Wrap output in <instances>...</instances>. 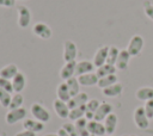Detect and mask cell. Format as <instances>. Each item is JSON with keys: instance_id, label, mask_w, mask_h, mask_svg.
I'll return each instance as SVG.
<instances>
[{"instance_id": "cell-30", "label": "cell", "mask_w": 153, "mask_h": 136, "mask_svg": "<svg viewBox=\"0 0 153 136\" xmlns=\"http://www.w3.org/2000/svg\"><path fill=\"white\" fill-rule=\"evenodd\" d=\"M118 54H120V49H118L116 45H110V47H109V51H108L106 63H110V64H114V66H115Z\"/></svg>"}, {"instance_id": "cell-16", "label": "cell", "mask_w": 153, "mask_h": 136, "mask_svg": "<svg viewBox=\"0 0 153 136\" xmlns=\"http://www.w3.org/2000/svg\"><path fill=\"white\" fill-rule=\"evenodd\" d=\"M87 130L91 135H94V136H104L106 134L105 131V128H104V124L102 122H98V120H88L87 123Z\"/></svg>"}, {"instance_id": "cell-12", "label": "cell", "mask_w": 153, "mask_h": 136, "mask_svg": "<svg viewBox=\"0 0 153 136\" xmlns=\"http://www.w3.org/2000/svg\"><path fill=\"white\" fill-rule=\"evenodd\" d=\"M88 94L86 93V92H80V93H78L76 95H74V97H72L68 101H67V105H68V107H69V110H72V109H75V107H79V106H82V105H85L87 101H88Z\"/></svg>"}, {"instance_id": "cell-36", "label": "cell", "mask_w": 153, "mask_h": 136, "mask_svg": "<svg viewBox=\"0 0 153 136\" xmlns=\"http://www.w3.org/2000/svg\"><path fill=\"white\" fill-rule=\"evenodd\" d=\"M143 109H145V112H146L147 117H148L149 119H152V118H153V99L145 101Z\"/></svg>"}, {"instance_id": "cell-2", "label": "cell", "mask_w": 153, "mask_h": 136, "mask_svg": "<svg viewBox=\"0 0 153 136\" xmlns=\"http://www.w3.org/2000/svg\"><path fill=\"white\" fill-rule=\"evenodd\" d=\"M30 112H31V115L33 116L35 119H37V120H39V122H42L44 124L50 120L49 111L43 105H41L39 103H33L31 105V107H30Z\"/></svg>"}, {"instance_id": "cell-23", "label": "cell", "mask_w": 153, "mask_h": 136, "mask_svg": "<svg viewBox=\"0 0 153 136\" xmlns=\"http://www.w3.org/2000/svg\"><path fill=\"white\" fill-rule=\"evenodd\" d=\"M56 95H57V99H60V100H62V101H66V103L72 98L66 81L59 84V86H57V88H56Z\"/></svg>"}, {"instance_id": "cell-29", "label": "cell", "mask_w": 153, "mask_h": 136, "mask_svg": "<svg viewBox=\"0 0 153 136\" xmlns=\"http://www.w3.org/2000/svg\"><path fill=\"white\" fill-rule=\"evenodd\" d=\"M23 104H24V95L22 93H14V94H12L8 109L10 110L19 109V107H23Z\"/></svg>"}, {"instance_id": "cell-10", "label": "cell", "mask_w": 153, "mask_h": 136, "mask_svg": "<svg viewBox=\"0 0 153 136\" xmlns=\"http://www.w3.org/2000/svg\"><path fill=\"white\" fill-rule=\"evenodd\" d=\"M75 66H76V61L75 60L74 61H69V62H65V64L60 69V78L62 80L67 81L72 76H75Z\"/></svg>"}, {"instance_id": "cell-28", "label": "cell", "mask_w": 153, "mask_h": 136, "mask_svg": "<svg viewBox=\"0 0 153 136\" xmlns=\"http://www.w3.org/2000/svg\"><path fill=\"white\" fill-rule=\"evenodd\" d=\"M85 112H86V104L82 105V106H79V107H75V109H72L69 111V115H68V119H71L72 122H75L80 118H82L85 116Z\"/></svg>"}, {"instance_id": "cell-31", "label": "cell", "mask_w": 153, "mask_h": 136, "mask_svg": "<svg viewBox=\"0 0 153 136\" xmlns=\"http://www.w3.org/2000/svg\"><path fill=\"white\" fill-rule=\"evenodd\" d=\"M11 98H12V93L0 88V105L2 107H8L10 106Z\"/></svg>"}, {"instance_id": "cell-39", "label": "cell", "mask_w": 153, "mask_h": 136, "mask_svg": "<svg viewBox=\"0 0 153 136\" xmlns=\"http://www.w3.org/2000/svg\"><path fill=\"white\" fill-rule=\"evenodd\" d=\"M57 135H59V136H69V135L67 134V131H66L63 128H60V129L57 130Z\"/></svg>"}, {"instance_id": "cell-20", "label": "cell", "mask_w": 153, "mask_h": 136, "mask_svg": "<svg viewBox=\"0 0 153 136\" xmlns=\"http://www.w3.org/2000/svg\"><path fill=\"white\" fill-rule=\"evenodd\" d=\"M18 72H19L18 66L14 64V63H10V64H7V66H5L0 69V76L5 78L7 80H12L18 74Z\"/></svg>"}, {"instance_id": "cell-25", "label": "cell", "mask_w": 153, "mask_h": 136, "mask_svg": "<svg viewBox=\"0 0 153 136\" xmlns=\"http://www.w3.org/2000/svg\"><path fill=\"white\" fill-rule=\"evenodd\" d=\"M116 82H118L117 75L116 74H111V75H106V76H103V78H99L97 86L99 88L104 89V88H106V87H109V86H111V85H114Z\"/></svg>"}, {"instance_id": "cell-43", "label": "cell", "mask_w": 153, "mask_h": 136, "mask_svg": "<svg viewBox=\"0 0 153 136\" xmlns=\"http://www.w3.org/2000/svg\"><path fill=\"white\" fill-rule=\"evenodd\" d=\"M109 136H115V135H109Z\"/></svg>"}, {"instance_id": "cell-9", "label": "cell", "mask_w": 153, "mask_h": 136, "mask_svg": "<svg viewBox=\"0 0 153 136\" xmlns=\"http://www.w3.org/2000/svg\"><path fill=\"white\" fill-rule=\"evenodd\" d=\"M108 51H109V47L108 45H103L100 48H98V50L96 51L94 56H93V64L96 68L103 66L106 63V58H108Z\"/></svg>"}, {"instance_id": "cell-26", "label": "cell", "mask_w": 153, "mask_h": 136, "mask_svg": "<svg viewBox=\"0 0 153 136\" xmlns=\"http://www.w3.org/2000/svg\"><path fill=\"white\" fill-rule=\"evenodd\" d=\"M67 86H68V89H69V93H71V97H74L78 93H80V84H79V80L76 76H72L71 79H68L66 81Z\"/></svg>"}, {"instance_id": "cell-42", "label": "cell", "mask_w": 153, "mask_h": 136, "mask_svg": "<svg viewBox=\"0 0 153 136\" xmlns=\"http://www.w3.org/2000/svg\"><path fill=\"white\" fill-rule=\"evenodd\" d=\"M130 136H137V135H130Z\"/></svg>"}, {"instance_id": "cell-22", "label": "cell", "mask_w": 153, "mask_h": 136, "mask_svg": "<svg viewBox=\"0 0 153 136\" xmlns=\"http://www.w3.org/2000/svg\"><path fill=\"white\" fill-rule=\"evenodd\" d=\"M135 97L141 101H147L153 99V87H140L135 92Z\"/></svg>"}, {"instance_id": "cell-8", "label": "cell", "mask_w": 153, "mask_h": 136, "mask_svg": "<svg viewBox=\"0 0 153 136\" xmlns=\"http://www.w3.org/2000/svg\"><path fill=\"white\" fill-rule=\"evenodd\" d=\"M53 106H54V111H55V113L57 115L59 118H61V119L68 118V115H69L71 110H69L66 101H62L60 99H55L53 101Z\"/></svg>"}, {"instance_id": "cell-11", "label": "cell", "mask_w": 153, "mask_h": 136, "mask_svg": "<svg viewBox=\"0 0 153 136\" xmlns=\"http://www.w3.org/2000/svg\"><path fill=\"white\" fill-rule=\"evenodd\" d=\"M130 54L128 52L127 49H121L120 50V54L117 56V60H116V68L117 70H126L129 66V61H130Z\"/></svg>"}, {"instance_id": "cell-24", "label": "cell", "mask_w": 153, "mask_h": 136, "mask_svg": "<svg viewBox=\"0 0 153 136\" xmlns=\"http://www.w3.org/2000/svg\"><path fill=\"white\" fill-rule=\"evenodd\" d=\"M117 72V68L116 66L114 64H110V63H105L100 67L97 68L96 70V74L98 78H103V76H106V75H111V74H116Z\"/></svg>"}, {"instance_id": "cell-1", "label": "cell", "mask_w": 153, "mask_h": 136, "mask_svg": "<svg viewBox=\"0 0 153 136\" xmlns=\"http://www.w3.org/2000/svg\"><path fill=\"white\" fill-rule=\"evenodd\" d=\"M133 119H134L135 125H136L139 129H141V130H146V129L149 126V118L147 117L143 106H137V107L134 110Z\"/></svg>"}, {"instance_id": "cell-32", "label": "cell", "mask_w": 153, "mask_h": 136, "mask_svg": "<svg viewBox=\"0 0 153 136\" xmlns=\"http://www.w3.org/2000/svg\"><path fill=\"white\" fill-rule=\"evenodd\" d=\"M99 105H100V101H99L98 99H96V98L88 99V101L86 103V111H91V112L94 113V112L98 110Z\"/></svg>"}, {"instance_id": "cell-41", "label": "cell", "mask_w": 153, "mask_h": 136, "mask_svg": "<svg viewBox=\"0 0 153 136\" xmlns=\"http://www.w3.org/2000/svg\"><path fill=\"white\" fill-rule=\"evenodd\" d=\"M122 136H130V135H127V134H124V135H122Z\"/></svg>"}, {"instance_id": "cell-40", "label": "cell", "mask_w": 153, "mask_h": 136, "mask_svg": "<svg viewBox=\"0 0 153 136\" xmlns=\"http://www.w3.org/2000/svg\"><path fill=\"white\" fill-rule=\"evenodd\" d=\"M43 136H59V135H57V132H56V134H45V135H43Z\"/></svg>"}, {"instance_id": "cell-6", "label": "cell", "mask_w": 153, "mask_h": 136, "mask_svg": "<svg viewBox=\"0 0 153 136\" xmlns=\"http://www.w3.org/2000/svg\"><path fill=\"white\" fill-rule=\"evenodd\" d=\"M32 33L36 35L38 38H42V39H49L53 36V31H51L50 26L43 21H37L33 24Z\"/></svg>"}, {"instance_id": "cell-35", "label": "cell", "mask_w": 153, "mask_h": 136, "mask_svg": "<svg viewBox=\"0 0 153 136\" xmlns=\"http://www.w3.org/2000/svg\"><path fill=\"white\" fill-rule=\"evenodd\" d=\"M143 12L153 21V4L151 1H143Z\"/></svg>"}, {"instance_id": "cell-27", "label": "cell", "mask_w": 153, "mask_h": 136, "mask_svg": "<svg viewBox=\"0 0 153 136\" xmlns=\"http://www.w3.org/2000/svg\"><path fill=\"white\" fill-rule=\"evenodd\" d=\"M87 123H88V120L85 117H82V118H80V119L74 122V125H75V128H76V130L79 132V136H90L91 135L88 132V130H87Z\"/></svg>"}, {"instance_id": "cell-19", "label": "cell", "mask_w": 153, "mask_h": 136, "mask_svg": "<svg viewBox=\"0 0 153 136\" xmlns=\"http://www.w3.org/2000/svg\"><path fill=\"white\" fill-rule=\"evenodd\" d=\"M78 80H79V84L81 86H85V87H90V86H96L98 84V76L96 73H87V74H82V75H79L76 76Z\"/></svg>"}, {"instance_id": "cell-14", "label": "cell", "mask_w": 153, "mask_h": 136, "mask_svg": "<svg viewBox=\"0 0 153 136\" xmlns=\"http://www.w3.org/2000/svg\"><path fill=\"white\" fill-rule=\"evenodd\" d=\"M111 112H112V105L109 104V103H106V101H103V103H100L98 110L94 112V120L102 122V120H104Z\"/></svg>"}, {"instance_id": "cell-4", "label": "cell", "mask_w": 153, "mask_h": 136, "mask_svg": "<svg viewBox=\"0 0 153 136\" xmlns=\"http://www.w3.org/2000/svg\"><path fill=\"white\" fill-rule=\"evenodd\" d=\"M17 11H18V26L22 29L29 27L31 24V19H32L29 7L24 5H19L17 7Z\"/></svg>"}, {"instance_id": "cell-7", "label": "cell", "mask_w": 153, "mask_h": 136, "mask_svg": "<svg viewBox=\"0 0 153 136\" xmlns=\"http://www.w3.org/2000/svg\"><path fill=\"white\" fill-rule=\"evenodd\" d=\"M76 55H78V47H76V44L73 41H71V39L65 41L63 42V54H62V57H63L65 62L74 61Z\"/></svg>"}, {"instance_id": "cell-37", "label": "cell", "mask_w": 153, "mask_h": 136, "mask_svg": "<svg viewBox=\"0 0 153 136\" xmlns=\"http://www.w3.org/2000/svg\"><path fill=\"white\" fill-rule=\"evenodd\" d=\"M14 4H16V0H0V7L11 8L14 6Z\"/></svg>"}, {"instance_id": "cell-5", "label": "cell", "mask_w": 153, "mask_h": 136, "mask_svg": "<svg viewBox=\"0 0 153 136\" xmlns=\"http://www.w3.org/2000/svg\"><path fill=\"white\" fill-rule=\"evenodd\" d=\"M27 112H26V109L25 107H19V109H14V110H10L6 116H5V120L7 124L10 125H13L23 119H25Z\"/></svg>"}, {"instance_id": "cell-33", "label": "cell", "mask_w": 153, "mask_h": 136, "mask_svg": "<svg viewBox=\"0 0 153 136\" xmlns=\"http://www.w3.org/2000/svg\"><path fill=\"white\" fill-rule=\"evenodd\" d=\"M62 128L67 131V134H68L69 136H79V132H78V130H76V128H75V125H74V123H72V122L65 123V124L62 125Z\"/></svg>"}, {"instance_id": "cell-18", "label": "cell", "mask_w": 153, "mask_h": 136, "mask_svg": "<svg viewBox=\"0 0 153 136\" xmlns=\"http://www.w3.org/2000/svg\"><path fill=\"white\" fill-rule=\"evenodd\" d=\"M117 123H118V117L116 113L111 112L105 119H104V128H105V131L108 135H114L115 130H116V126H117Z\"/></svg>"}, {"instance_id": "cell-21", "label": "cell", "mask_w": 153, "mask_h": 136, "mask_svg": "<svg viewBox=\"0 0 153 136\" xmlns=\"http://www.w3.org/2000/svg\"><path fill=\"white\" fill-rule=\"evenodd\" d=\"M122 91H123V85L121 82H116V84L102 89L103 94L108 98H116L122 93Z\"/></svg>"}, {"instance_id": "cell-17", "label": "cell", "mask_w": 153, "mask_h": 136, "mask_svg": "<svg viewBox=\"0 0 153 136\" xmlns=\"http://www.w3.org/2000/svg\"><path fill=\"white\" fill-rule=\"evenodd\" d=\"M11 81H12L14 93H22V91H24V88L26 86V76H25L24 73L18 72V74Z\"/></svg>"}, {"instance_id": "cell-15", "label": "cell", "mask_w": 153, "mask_h": 136, "mask_svg": "<svg viewBox=\"0 0 153 136\" xmlns=\"http://www.w3.org/2000/svg\"><path fill=\"white\" fill-rule=\"evenodd\" d=\"M23 128L25 130L32 131V132H41L44 129V123L35 119V118H25L23 122Z\"/></svg>"}, {"instance_id": "cell-38", "label": "cell", "mask_w": 153, "mask_h": 136, "mask_svg": "<svg viewBox=\"0 0 153 136\" xmlns=\"http://www.w3.org/2000/svg\"><path fill=\"white\" fill-rule=\"evenodd\" d=\"M14 136H36V132H32V131H29V130H22L19 132H17Z\"/></svg>"}, {"instance_id": "cell-3", "label": "cell", "mask_w": 153, "mask_h": 136, "mask_svg": "<svg viewBox=\"0 0 153 136\" xmlns=\"http://www.w3.org/2000/svg\"><path fill=\"white\" fill-rule=\"evenodd\" d=\"M143 45H145V41H143L142 36L141 35H134L128 43L127 50L130 54V56H137L142 51Z\"/></svg>"}, {"instance_id": "cell-44", "label": "cell", "mask_w": 153, "mask_h": 136, "mask_svg": "<svg viewBox=\"0 0 153 136\" xmlns=\"http://www.w3.org/2000/svg\"><path fill=\"white\" fill-rule=\"evenodd\" d=\"M19 1H25V0H19Z\"/></svg>"}, {"instance_id": "cell-13", "label": "cell", "mask_w": 153, "mask_h": 136, "mask_svg": "<svg viewBox=\"0 0 153 136\" xmlns=\"http://www.w3.org/2000/svg\"><path fill=\"white\" fill-rule=\"evenodd\" d=\"M94 64L92 61L88 60H81L79 62H76L75 66V76L82 75V74H87V73H92L94 70Z\"/></svg>"}, {"instance_id": "cell-34", "label": "cell", "mask_w": 153, "mask_h": 136, "mask_svg": "<svg viewBox=\"0 0 153 136\" xmlns=\"http://www.w3.org/2000/svg\"><path fill=\"white\" fill-rule=\"evenodd\" d=\"M0 88L1 89H5L10 93H13V86H12V81L11 80H7L5 78H1L0 76Z\"/></svg>"}]
</instances>
